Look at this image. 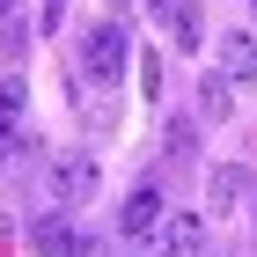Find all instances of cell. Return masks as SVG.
Segmentation results:
<instances>
[{
  "label": "cell",
  "instance_id": "16",
  "mask_svg": "<svg viewBox=\"0 0 257 257\" xmlns=\"http://www.w3.org/2000/svg\"><path fill=\"white\" fill-rule=\"evenodd\" d=\"M125 8H133V0H110V15H125Z\"/></svg>",
  "mask_w": 257,
  "mask_h": 257
},
{
  "label": "cell",
  "instance_id": "15",
  "mask_svg": "<svg viewBox=\"0 0 257 257\" xmlns=\"http://www.w3.org/2000/svg\"><path fill=\"white\" fill-rule=\"evenodd\" d=\"M8 15H15V0H0V22H8Z\"/></svg>",
  "mask_w": 257,
  "mask_h": 257
},
{
  "label": "cell",
  "instance_id": "1",
  "mask_svg": "<svg viewBox=\"0 0 257 257\" xmlns=\"http://www.w3.org/2000/svg\"><path fill=\"white\" fill-rule=\"evenodd\" d=\"M125 66H133V37H125V22H96L88 37H81V81H96V88H118Z\"/></svg>",
  "mask_w": 257,
  "mask_h": 257
},
{
  "label": "cell",
  "instance_id": "11",
  "mask_svg": "<svg viewBox=\"0 0 257 257\" xmlns=\"http://www.w3.org/2000/svg\"><path fill=\"white\" fill-rule=\"evenodd\" d=\"M169 44H177V52H198V44H206V8H191V15L169 22Z\"/></svg>",
  "mask_w": 257,
  "mask_h": 257
},
{
  "label": "cell",
  "instance_id": "10",
  "mask_svg": "<svg viewBox=\"0 0 257 257\" xmlns=\"http://www.w3.org/2000/svg\"><path fill=\"white\" fill-rule=\"evenodd\" d=\"M22 110H30V88H22V74H0V125H15V133H22Z\"/></svg>",
  "mask_w": 257,
  "mask_h": 257
},
{
  "label": "cell",
  "instance_id": "6",
  "mask_svg": "<svg viewBox=\"0 0 257 257\" xmlns=\"http://www.w3.org/2000/svg\"><path fill=\"white\" fill-rule=\"evenodd\" d=\"M155 220H162V191H155V184H133L125 206H118V235H125V242H147Z\"/></svg>",
  "mask_w": 257,
  "mask_h": 257
},
{
  "label": "cell",
  "instance_id": "4",
  "mask_svg": "<svg viewBox=\"0 0 257 257\" xmlns=\"http://www.w3.org/2000/svg\"><path fill=\"white\" fill-rule=\"evenodd\" d=\"M198 242H206V213H162L155 235H147V250L155 257H191Z\"/></svg>",
  "mask_w": 257,
  "mask_h": 257
},
{
  "label": "cell",
  "instance_id": "3",
  "mask_svg": "<svg viewBox=\"0 0 257 257\" xmlns=\"http://www.w3.org/2000/svg\"><path fill=\"white\" fill-rule=\"evenodd\" d=\"M242 198H250V162H213V177H206V220L242 213Z\"/></svg>",
  "mask_w": 257,
  "mask_h": 257
},
{
  "label": "cell",
  "instance_id": "7",
  "mask_svg": "<svg viewBox=\"0 0 257 257\" xmlns=\"http://www.w3.org/2000/svg\"><path fill=\"white\" fill-rule=\"evenodd\" d=\"M30 242H37V257H96V242H88L81 220H37Z\"/></svg>",
  "mask_w": 257,
  "mask_h": 257
},
{
  "label": "cell",
  "instance_id": "13",
  "mask_svg": "<svg viewBox=\"0 0 257 257\" xmlns=\"http://www.w3.org/2000/svg\"><path fill=\"white\" fill-rule=\"evenodd\" d=\"M15 52H22V22L8 15V22H0V59H15Z\"/></svg>",
  "mask_w": 257,
  "mask_h": 257
},
{
  "label": "cell",
  "instance_id": "12",
  "mask_svg": "<svg viewBox=\"0 0 257 257\" xmlns=\"http://www.w3.org/2000/svg\"><path fill=\"white\" fill-rule=\"evenodd\" d=\"M140 8H147V15H155V22H162V30H169V22H177V15H191L198 0H140Z\"/></svg>",
  "mask_w": 257,
  "mask_h": 257
},
{
  "label": "cell",
  "instance_id": "9",
  "mask_svg": "<svg viewBox=\"0 0 257 257\" xmlns=\"http://www.w3.org/2000/svg\"><path fill=\"white\" fill-rule=\"evenodd\" d=\"M162 155H169V162H191L198 155V118H169V125H162Z\"/></svg>",
  "mask_w": 257,
  "mask_h": 257
},
{
  "label": "cell",
  "instance_id": "8",
  "mask_svg": "<svg viewBox=\"0 0 257 257\" xmlns=\"http://www.w3.org/2000/svg\"><path fill=\"white\" fill-rule=\"evenodd\" d=\"M213 66L235 81V88H250V81H257V37H250V30H228V37H213Z\"/></svg>",
  "mask_w": 257,
  "mask_h": 257
},
{
  "label": "cell",
  "instance_id": "2",
  "mask_svg": "<svg viewBox=\"0 0 257 257\" xmlns=\"http://www.w3.org/2000/svg\"><path fill=\"white\" fill-rule=\"evenodd\" d=\"M96 184H103L96 155H52V169H44V198L52 206H88Z\"/></svg>",
  "mask_w": 257,
  "mask_h": 257
},
{
  "label": "cell",
  "instance_id": "5",
  "mask_svg": "<svg viewBox=\"0 0 257 257\" xmlns=\"http://www.w3.org/2000/svg\"><path fill=\"white\" fill-rule=\"evenodd\" d=\"M191 118H198V125H228V118H235V81L220 74V66H213V74H198V88H191Z\"/></svg>",
  "mask_w": 257,
  "mask_h": 257
},
{
  "label": "cell",
  "instance_id": "14",
  "mask_svg": "<svg viewBox=\"0 0 257 257\" xmlns=\"http://www.w3.org/2000/svg\"><path fill=\"white\" fill-rule=\"evenodd\" d=\"M15 162V125H0V169Z\"/></svg>",
  "mask_w": 257,
  "mask_h": 257
}]
</instances>
